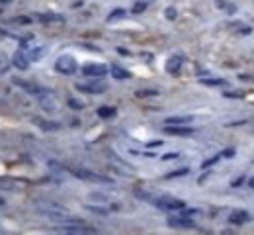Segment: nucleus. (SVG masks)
Segmentation results:
<instances>
[{
	"label": "nucleus",
	"instance_id": "obj_27",
	"mask_svg": "<svg viewBox=\"0 0 254 235\" xmlns=\"http://www.w3.org/2000/svg\"><path fill=\"white\" fill-rule=\"evenodd\" d=\"M86 210H90V212H94V214H100V216H106L108 214L106 208H98V206H86Z\"/></svg>",
	"mask_w": 254,
	"mask_h": 235
},
{
	"label": "nucleus",
	"instance_id": "obj_34",
	"mask_svg": "<svg viewBox=\"0 0 254 235\" xmlns=\"http://www.w3.org/2000/svg\"><path fill=\"white\" fill-rule=\"evenodd\" d=\"M250 31H252V28H250V26H246V28H240V34H243V35H248Z\"/></svg>",
	"mask_w": 254,
	"mask_h": 235
},
{
	"label": "nucleus",
	"instance_id": "obj_5",
	"mask_svg": "<svg viewBox=\"0 0 254 235\" xmlns=\"http://www.w3.org/2000/svg\"><path fill=\"white\" fill-rule=\"evenodd\" d=\"M55 231H63V233H96V229L88 227V225H82V224H69V225H59V227H55Z\"/></svg>",
	"mask_w": 254,
	"mask_h": 235
},
{
	"label": "nucleus",
	"instance_id": "obj_17",
	"mask_svg": "<svg viewBox=\"0 0 254 235\" xmlns=\"http://www.w3.org/2000/svg\"><path fill=\"white\" fill-rule=\"evenodd\" d=\"M27 57H30V61H35V59H41V57L45 55V47H35V49H26Z\"/></svg>",
	"mask_w": 254,
	"mask_h": 235
},
{
	"label": "nucleus",
	"instance_id": "obj_8",
	"mask_svg": "<svg viewBox=\"0 0 254 235\" xmlns=\"http://www.w3.org/2000/svg\"><path fill=\"white\" fill-rule=\"evenodd\" d=\"M168 225L170 227H194V221L188 216H172L168 217Z\"/></svg>",
	"mask_w": 254,
	"mask_h": 235
},
{
	"label": "nucleus",
	"instance_id": "obj_26",
	"mask_svg": "<svg viewBox=\"0 0 254 235\" xmlns=\"http://www.w3.org/2000/svg\"><path fill=\"white\" fill-rule=\"evenodd\" d=\"M219 159H221V153H219V155H215V157H211V159H207V161H203V165H201V167H203V168H207V167H211V165H215Z\"/></svg>",
	"mask_w": 254,
	"mask_h": 235
},
{
	"label": "nucleus",
	"instance_id": "obj_36",
	"mask_svg": "<svg viewBox=\"0 0 254 235\" xmlns=\"http://www.w3.org/2000/svg\"><path fill=\"white\" fill-rule=\"evenodd\" d=\"M0 2H2V4H10L12 0H0Z\"/></svg>",
	"mask_w": 254,
	"mask_h": 235
},
{
	"label": "nucleus",
	"instance_id": "obj_7",
	"mask_svg": "<svg viewBox=\"0 0 254 235\" xmlns=\"http://www.w3.org/2000/svg\"><path fill=\"white\" fill-rule=\"evenodd\" d=\"M14 84H16V86H20V88H24L26 92L33 94V96H37V94H41V92L45 90V88H41V86L33 84V82H26V80H22V78H14Z\"/></svg>",
	"mask_w": 254,
	"mask_h": 235
},
{
	"label": "nucleus",
	"instance_id": "obj_28",
	"mask_svg": "<svg viewBox=\"0 0 254 235\" xmlns=\"http://www.w3.org/2000/svg\"><path fill=\"white\" fill-rule=\"evenodd\" d=\"M164 16H166L168 20H176V8H172V6L166 8V10H164Z\"/></svg>",
	"mask_w": 254,
	"mask_h": 235
},
{
	"label": "nucleus",
	"instance_id": "obj_14",
	"mask_svg": "<svg viewBox=\"0 0 254 235\" xmlns=\"http://www.w3.org/2000/svg\"><path fill=\"white\" fill-rule=\"evenodd\" d=\"M229 220H231L233 224L240 225V224H246V221L250 220V216H248V212H243V210H239V212H233L231 216H229Z\"/></svg>",
	"mask_w": 254,
	"mask_h": 235
},
{
	"label": "nucleus",
	"instance_id": "obj_16",
	"mask_svg": "<svg viewBox=\"0 0 254 235\" xmlns=\"http://www.w3.org/2000/svg\"><path fill=\"white\" fill-rule=\"evenodd\" d=\"M111 75H114V78H117V80H127V78H131V73L125 71V69H121L119 65H114V67H111Z\"/></svg>",
	"mask_w": 254,
	"mask_h": 235
},
{
	"label": "nucleus",
	"instance_id": "obj_29",
	"mask_svg": "<svg viewBox=\"0 0 254 235\" xmlns=\"http://www.w3.org/2000/svg\"><path fill=\"white\" fill-rule=\"evenodd\" d=\"M223 96H227V98H243V92H240V90H229V92H225Z\"/></svg>",
	"mask_w": 254,
	"mask_h": 235
},
{
	"label": "nucleus",
	"instance_id": "obj_24",
	"mask_svg": "<svg viewBox=\"0 0 254 235\" xmlns=\"http://www.w3.org/2000/svg\"><path fill=\"white\" fill-rule=\"evenodd\" d=\"M135 196H137V198H141V200H147V202H153V200H155V196H153V194H149V192H143V190H135Z\"/></svg>",
	"mask_w": 254,
	"mask_h": 235
},
{
	"label": "nucleus",
	"instance_id": "obj_15",
	"mask_svg": "<svg viewBox=\"0 0 254 235\" xmlns=\"http://www.w3.org/2000/svg\"><path fill=\"white\" fill-rule=\"evenodd\" d=\"M35 123H37V126H39L43 131H57V129L61 127L57 122H47V119H43V118H35Z\"/></svg>",
	"mask_w": 254,
	"mask_h": 235
},
{
	"label": "nucleus",
	"instance_id": "obj_10",
	"mask_svg": "<svg viewBox=\"0 0 254 235\" xmlns=\"http://www.w3.org/2000/svg\"><path fill=\"white\" fill-rule=\"evenodd\" d=\"M14 65L18 69H22V71H26V69L30 67V57H27L26 49H20V51L14 55Z\"/></svg>",
	"mask_w": 254,
	"mask_h": 235
},
{
	"label": "nucleus",
	"instance_id": "obj_1",
	"mask_svg": "<svg viewBox=\"0 0 254 235\" xmlns=\"http://www.w3.org/2000/svg\"><path fill=\"white\" fill-rule=\"evenodd\" d=\"M72 175H74V176H78V178H82V180H90V182H98V184H111V182H114L110 176L98 175V172L86 171V168H74Z\"/></svg>",
	"mask_w": 254,
	"mask_h": 235
},
{
	"label": "nucleus",
	"instance_id": "obj_6",
	"mask_svg": "<svg viewBox=\"0 0 254 235\" xmlns=\"http://www.w3.org/2000/svg\"><path fill=\"white\" fill-rule=\"evenodd\" d=\"M76 88L80 90V92H88V94H100V92H104V90L108 88L104 82H90V84H76Z\"/></svg>",
	"mask_w": 254,
	"mask_h": 235
},
{
	"label": "nucleus",
	"instance_id": "obj_12",
	"mask_svg": "<svg viewBox=\"0 0 254 235\" xmlns=\"http://www.w3.org/2000/svg\"><path fill=\"white\" fill-rule=\"evenodd\" d=\"M180 67H182V57H178V55L170 57L168 63H166V71H168L170 75H176V73L180 71Z\"/></svg>",
	"mask_w": 254,
	"mask_h": 235
},
{
	"label": "nucleus",
	"instance_id": "obj_35",
	"mask_svg": "<svg viewBox=\"0 0 254 235\" xmlns=\"http://www.w3.org/2000/svg\"><path fill=\"white\" fill-rule=\"evenodd\" d=\"M248 186H250V188H254V176H252L250 180H248Z\"/></svg>",
	"mask_w": 254,
	"mask_h": 235
},
{
	"label": "nucleus",
	"instance_id": "obj_23",
	"mask_svg": "<svg viewBox=\"0 0 254 235\" xmlns=\"http://www.w3.org/2000/svg\"><path fill=\"white\" fill-rule=\"evenodd\" d=\"M147 10V0H141V2H137L135 6H133V14H141V12Z\"/></svg>",
	"mask_w": 254,
	"mask_h": 235
},
{
	"label": "nucleus",
	"instance_id": "obj_11",
	"mask_svg": "<svg viewBox=\"0 0 254 235\" xmlns=\"http://www.w3.org/2000/svg\"><path fill=\"white\" fill-rule=\"evenodd\" d=\"M164 133H168V135H191L194 129H191V127H186V126H166Z\"/></svg>",
	"mask_w": 254,
	"mask_h": 235
},
{
	"label": "nucleus",
	"instance_id": "obj_20",
	"mask_svg": "<svg viewBox=\"0 0 254 235\" xmlns=\"http://www.w3.org/2000/svg\"><path fill=\"white\" fill-rule=\"evenodd\" d=\"M123 16H125V10H123V8H117V10H114L110 16H108V20L114 22V20H119V18H123Z\"/></svg>",
	"mask_w": 254,
	"mask_h": 235
},
{
	"label": "nucleus",
	"instance_id": "obj_9",
	"mask_svg": "<svg viewBox=\"0 0 254 235\" xmlns=\"http://www.w3.org/2000/svg\"><path fill=\"white\" fill-rule=\"evenodd\" d=\"M108 73V69L104 67V65H86L84 69H82V75H86V77H104Z\"/></svg>",
	"mask_w": 254,
	"mask_h": 235
},
{
	"label": "nucleus",
	"instance_id": "obj_2",
	"mask_svg": "<svg viewBox=\"0 0 254 235\" xmlns=\"http://www.w3.org/2000/svg\"><path fill=\"white\" fill-rule=\"evenodd\" d=\"M153 204L160 210H186V202L184 200H176L170 196H162V198H155Z\"/></svg>",
	"mask_w": 254,
	"mask_h": 235
},
{
	"label": "nucleus",
	"instance_id": "obj_31",
	"mask_svg": "<svg viewBox=\"0 0 254 235\" xmlns=\"http://www.w3.org/2000/svg\"><path fill=\"white\" fill-rule=\"evenodd\" d=\"M235 153H236V151L231 147V149H225L223 153H221V157H225V159H233V157H235Z\"/></svg>",
	"mask_w": 254,
	"mask_h": 235
},
{
	"label": "nucleus",
	"instance_id": "obj_13",
	"mask_svg": "<svg viewBox=\"0 0 254 235\" xmlns=\"http://www.w3.org/2000/svg\"><path fill=\"white\" fill-rule=\"evenodd\" d=\"M194 118L191 116H174V118H166V126H186V123H191Z\"/></svg>",
	"mask_w": 254,
	"mask_h": 235
},
{
	"label": "nucleus",
	"instance_id": "obj_22",
	"mask_svg": "<svg viewBox=\"0 0 254 235\" xmlns=\"http://www.w3.org/2000/svg\"><path fill=\"white\" fill-rule=\"evenodd\" d=\"M156 90H137L135 92V96L137 98H149V96H156Z\"/></svg>",
	"mask_w": 254,
	"mask_h": 235
},
{
	"label": "nucleus",
	"instance_id": "obj_19",
	"mask_svg": "<svg viewBox=\"0 0 254 235\" xmlns=\"http://www.w3.org/2000/svg\"><path fill=\"white\" fill-rule=\"evenodd\" d=\"M39 20L41 22H59V24L65 22V18L59 14H43V16H39Z\"/></svg>",
	"mask_w": 254,
	"mask_h": 235
},
{
	"label": "nucleus",
	"instance_id": "obj_4",
	"mask_svg": "<svg viewBox=\"0 0 254 235\" xmlns=\"http://www.w3.org/2000/svg\"><path fill=\"white\" fill-rule=\"evenodd\" d=\"M37 100H39V104H41V108L43 110H47V112H53V110H57V102H55V98H53V92L51 90H47L45 88L41 94H37Z\"/></svg>",
	"mask_w": 254,
	"mask_h": 235
},
{
	"label": "nucleus",
	"instance_id": "obj_30",
	"mask_svg": "<svg viewBox=\"0 0 254 235\" xmlns=\"http://www.w3.org/2000/svg\"><path fill=\"white\" fill-rule=\"evenodd\" d=\"M203 82L205 84H225L223 78H203Z\"/></svg>",
	"mask_w": 254,
	"mask_h": 235
},
{
	"label": "nucleus",
	"instance_id": "obj_18",
	"mask_svg": "<svg viewBox=\"0 0 254 235\" xmlns=\"http://www.w3.org/2000/svg\"><path fill=\"white\" fill-rule=\"evenodd\" d=\"M98 116L108 119V118H114L115 116V108H111V106H102V108H98Z\"/></svg>",
	"mask_w": 254,
	"mask_h": 235
},
{
	"label": "nucleus",
	"instance_id": "obj_25",
	"mask_svg": "<svg viewBox=\"0 0 254 235\" xmlns=\"http://www.w3.org/2000/svg\"><path fill=\"white\" fill-rule=\"evenodd\" d=\"M69 106L72 110H82V108H84V102L76 100V98H69Z\"/></svg>",
	"mask_w": 254,
	"mask_h": 235
},
{
	"label": "nucleus",
	"instance_id": "obj_33",
	"mask_svg": "<svg viewBox=\"0 0 254 235\" xmlns=\"http://www.w3.org/2000/svg\"><path fill=\"white\" fill-rule=\"evenodd\" d=\"M160 145H162L160 139H153V141H149V143H147V147H160Z\"/></svg>",
	"mask_w": 254,
	"mask_h": 235
},
{
	"label": "nucleus",
	"instance_id": "obj_3",
	"mask_svg": "<svg viewBox=\"0 0 254 235\" xmlns=\"http://www.w3.org/2000/svg\"><path fill=\"white\" fill-rule=\"evenodd\" d=\"M55 69L59 73H63V75H74V73H76V61H74V57H70V55H63V57L57 59Z\"/></svg>",
	"mask_w": 254,
	"mask_h": 235
},
{
	"label": "nucleus",
	"instance_id": "obj_37",
	"mask_svg": "<svg viewBox=\"0 0 254 235\" xmlns=\"http://www.w3.org/2000/svg\"><path fill=\"white\" fill-rule=\"evenodd\" d=\"M0 206H4V200H2V198H0Z\"/></svg>",
	"mask_w": 254,
	"mask_h": 235
},
{
	"label": "nucleus",
	"instance_id": "obj_38",
	"mask_svg": "<svg viewBox=\"0 0 254 235\" xmlns=\"http://www.w3.org/2000/svg\"><path fill=\"white\" fill-rule=\"evenodd\" d=\"M0 104H2V100H0Z\"/></svg>",
	"mask_w": 254,
	"mask_h": 235
},
{
	"label": "nucleus",
	"instance_id": "obj_21",
	"mask_svg": "<svg viewBox=\"0 0 254 235\" xmlns=\"http://www.w3.org/2000/svg\"><path fill=\"white\" fill-rule=\"evenodd\" d=\"M188 168H178V171H172V172H168L166 175V178H176V176H186L188 175Z\"/></svg>",
	"mask_w": 254,
	"mask_h": 235
},
{
	"label": "nucleus",
	"instance_id": "obj_32",
	"mask_svg": "<svg viewBox=\"0 0 254 235\" xmlns=\"http://www.w3.org/2000/svg\"><path fill=\"white\" fill-rule=\"evenodd\" d=\"M178 157H180L178 153H166V155H162L160 159H162V161H172V159H178Z\"/></svg>",
	"mask_w": 254,
	"mask_h": 235
}]
</instances>
